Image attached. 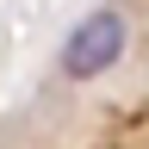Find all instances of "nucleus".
Wrapping results in <instances>:
<instances>
[{
	"label": "nucleus",
	"instance_id": "f257e3e1",
	"mask_svg": "<svg viewBox=\"0 0 149 149\" xmlns=\"http://www.w3.org/2000/svg\"><path fill=\"white\" fill-rule=\"evenodd\" d=\"M124 37H130V31H124V13H112V6L87 13L81 25L62 37V74H68V81H93V74H106V68L124 56Z\"/></svg>",
	"mask_w": 149,
	"mask_h": 149
}]
</instances>
